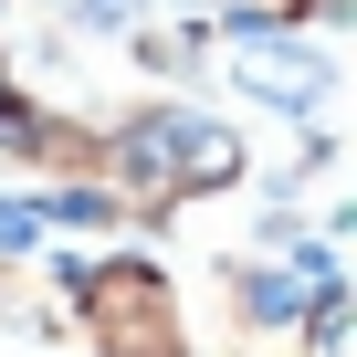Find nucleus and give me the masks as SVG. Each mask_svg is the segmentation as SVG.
Masks as SVG:
<instances>
[{"label":"nucleus","mask_w":357,"mask_h":357,"mask_svg":"<svg viewBox=\"0 0 357 357\" xmlns=\"http://www.w3.org/2000/svg\"><path fill=\"white\" fill-rule=\"evenodd\" d=\"M0 357H43V315H32L11 284H0Z\"/></svg>","instance_id":"4"},{"label":"nucleus","mask_w":357,"mask_h":357,"mask_svg":"<svg viewBox=\"0 0 357 357\" xmlns=\"http://www.w3.org/2000/svg\"><path fill=\"white\" fill-rule=\"evenodd\" d=\"M74 22L84 32H116V22H137V0H74Z\"/></svg>","instance_id":"6"},{"label":"nucleus","mask_w":357,"mask_h":357,"mask_svg":"<svg viewBox=\"0 0 357 357\" xmlns=\"http://www.w3.org/2000/svg\"><path fill=\"white\" fill-rule=\"evenodd\" d=\"M105 168L126 178L137 200H178V190H221V178L242 168V147H231V126H211V116L158 105V116H137V126L105 137Z\"/></svg>","instance_id":"1"},{"label":"nucleus","mask_w":357,"mask_h":357,"mask_svg":"<svg viewBox=\"0 0 357 357\" xmlns=\"http://www.w3.org/2000/svg\"><path fill=\"white\" fill-rule=\"evenodd\" d=\"M231 74H242V95H263V105H284V116H326V105H336V63H326L315 43H284V32L231 43Z\"/></svg>","instance_id":"3"},{"label":"nucleus","mask_w":357,"mask_h":357,"mask_svg":"<svg viewBox=\"0 0 357 357\" xmlns=\"http://www.w3.org/2000/svg\"><path fill=\"white\" fill-rule=\"evenodd\" d=\"M43 242V200H0V263Z\"/></svg>","instance_id":"5"},{"label":"nucleus","mask_w":357,"mask_h":357,"mask_svg":"<svg viewBox=\"0 0 357 357\" xmlns=\"http://www.w3.org/2000/svg\"><path fill=\"white\" fill-rule=\"evenodd\" d=\"M84 315H95L105 357H168V347H178V305H168V284H158L147 263H105V273L84 284Z\"/></svg>","instance_id":"2"}]
</instances>
